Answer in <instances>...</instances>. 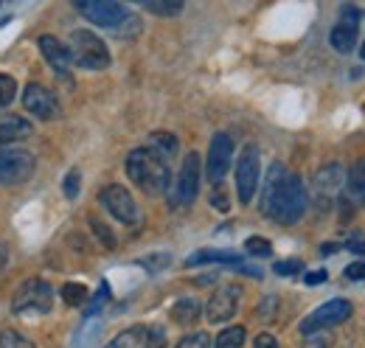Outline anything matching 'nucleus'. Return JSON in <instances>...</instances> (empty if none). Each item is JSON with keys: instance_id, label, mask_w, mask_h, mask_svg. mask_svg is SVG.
<instances>
[{"instance_id": "nucleus-30", "label": "nucleus", "mask_w": 365, "mask_h": 348, "mask_svg": "<svg viewBox=\"0 0 365 348\" xmlns=\"http://www.w3.org/2000/svg\"><path fill=\"white\" fill-rule=\"evenodd\" d=\"M140 334H143V326H135V329H127L124 334H118L110 346L104 348H133L135 343H140Z\"/></svg>"}, {"instance_id": "nucleus-17", "label": "nucleus", "mask_w": 365, "mask_h": 348, "mask_svg": "<svg viewBox=\"0 0 365 348\" xmlns=\"http://www.w3.org/2000/svg\"><path fill=\"white\" fill-rule=\"evenodd\" d=\"M31 121H26V118H20V116H6V118H0V143H11V140H26V138H31Z\"/></svg>"}, {"instance_id": "nucleus-25", "label": "nucleus", "mask_w": 365, "mask_h": 348, "mask_svg": "<svg viewBox=\"0 0 365 348\" xmlns=\"http://www.w3.org/2000/svg\"><path fill=\"white\" fill-rule=\"evenodd\" d=\"M110 301V284L107 281H101V287H98V292L93 295L91 301H88V309H85V320H93L101 309H104V304Z\"/></svg>"}, {"instance_id": "nucleus-38", "label": "nucleus", "mask_w": 365, "mask_h": 348, "mask_svg": "<svg viewBox=\"0 0 365 348\" xmlns=\"http://www.w3.org/2000/svg\"><path fill=\"white\" fill-rule=\"evenodd\" d=\"M346 278L351 281H365V261H354L346 267Z\"/></svg>"}, {"instance_id": "nucleus-44", "label": "nucleus", "mask_w": 365, "mask_h": 348, "mask_svg": "<svg viewBox=\"0 0 365 348\" xmlns=\"http://www.w3.org/2000/svg\"><path fill=\"white\" fill-rule=\"evenodd\" d=\"M337 250H340V245H323V247H320V253H323V256H329V253H337Z\"/></svg>"}, {"instance_id": "nucleus-43", "label": "nucleus", "mask_w": 365, "mask_h": 348, "mask_svg": "<svg viewBox=\"0 0 365 348\" xmlns=\"http://www.w3.org/2000/svg\"><path fill=\"white\" fill-rule=\"evenodd\" d=\"M304 348H326V340H323V337H312V340H307Z\"/></svg>"}, {"instance_id": "nucleus-11", "label": "nucleus", "mask_w": 365, "mask_h": 348, "mask_svg": "<svg viewBox=\"0 0 365 348\" xmlns=\"http://www.w3.org/2000/svg\"><path fill=\"white\" fill-rule=\"evenodd\" d=\"M34 174V155L26 149L0 152V185H20Z\"/></svg>"}, {"instance_id": "nucleus-35", "label": "nucleus", "mask_w": 365, "mask_h": 348, "mask_svg": "<svg viewBox=\"0 0 365 348\" xmlns=\"http://www.w3.org/2000/svg\"><path fill=\"white\" fill-rule=\"evenodd\" d=\"M138 264H140V267H146L149 272H160L163 267H169V264H172V256L160 253V256H149V259H140Z\"/></svg>"}, {"instance_id": "nucleus-28", "label": "nucleus", "mask_w": 365, "mask_h": 348, "mask_svg": "<svg viewBox=\"0 0 365 348\" xmlns=\"http://www.w3.org/2000/svg\"><path fill=\"white\" fill-rule=\"evenodd\" d=\"M245 250H247L250 256H262V259H267V256L273 253V245H270V239H264V236H250V239L245 242Z\"/></svg>"}, {"instance_id": "nucleus-19", "label": "nucleus", "mask_w": 365, "mask_h": 348, "mask_svg": "<svg viewBox=\"0 0 365 348\" xmlns=\"http://www.w3.org/2000/svg\"><path fill=\"white\" fill-rule=\"evenodd\" d=\"M200 312H202L200 301H194V298H180L178 304L172 306V320H175L178 326H191V323L200 320Z\"/></svg>"}, {"instance_id": "nucleus-12", "label": "nucleus", "mask_w": 365, "mask_h": 348, "mask_svg": "<svg viewBox=\"0 0 365 348\" xmlns=\"http://www.w3.org/2000/svg\"><path fill=\"white\" fill-rule=\"evenodd\" d=\"M98 203L110 211V217H115L124 225H135L138 222V205L124 185H104L98 191Z\"/></svg>"}, {"instance_id": "nucleus-15", "label": "nucleus", "mask_w": 365, "mask_h": 348, "mask_svg": "<svg viewBox=\"0 0 365 348\" xmlns=\"http://www.w3.org/2000/svg\"><path fill=\"white\" fill-rule=\"evenodd\" d=\"M340 183H343V169H340L337 163L323 166V169L315 174L312 191H315V197H318L320 208H329V205L334 203V197H337V191H340Z\"/></svg>"}, {"instance_id": "nucleus-24", "label": "nucleus", "mask_w": 365, "mask_h": 348, "mask_svg": "<svg viewBox=\"0 0 365 348\" xmlns=\"http://www.w3.org/2000/svg\"><path fill=\"white\" fill-rule=\"evenodd\" d=\"M143 9L158 17H175L182 11V0H143Z\"/></svg>"}, {"instance_id": "nucleus-26", "label": "nucleus", "mask_w": 365, "mask_h": 348, "mask_svg": "<svg viewBox=\"0 0 365 348\" xmlns=\"http://www.w3.org/2000/svg\"><path fill=\"white\" fill-rule=\"evenodd\" d=\"M140 346L143 348H166V332L160 326H146L140 334Z\"/></svg>"}, {"instance_id": "nucleus-22", "label": "nucleus", "mask_w": 365, "mask_h": 348, "mask_svg": "<svg viewBox=\"0 0 365 348\" xmlns=\"http://www.w3.org/2000/svg\"><path fill=\"white\" fill-rule=\"evenodd\" d=\"M62 301L68 306H88L91 301V292L85 284H76V281H68L62 284Z\"/></svg>"}, {"instance_id": "nucleus-27", "label": "nucleus", "mask_w": 365, "mask_h": 348, "mask_svg": "<svg viewBox=\"0 0 365 348\" xmlns=\"http://www.w3.org/2000/svg\"><path fill=\"white\" fill-rule=\"evenodd\" d=\"M0 348H34V343L26 334L14 332V329H3L0 332Z\"/></svg>"}, {"instance_id": "nucleus-39", "label": "nucleus", "mask_w": 365, "mask_h": 348, "mask_svg": "<svg viewBox=\"0 0 365 348\" xmlns=\"http://www.w3.org/2000/svg\"><path fill=\"white\" fill-rule=\"evenodd\" d=\"M211 205H214L217 211H228L230 205H228V197H225V191L220 194V188H217V191L211 194Z\"/></svg>"}, {"instance_id": "nucleus-16", "label": "nucleus", "mask_w": 365, "mask_h": 348, "mask_svg": "<svg viewBox=\"0 0 365 348\" xmlns=\"http://www.w3.org/2000/svg\"><path fill=\"white\" fill-rule=\"evenodd\" d=\"M37 45H40V53L46 56V62L53 68V73L62 76L71 85V53H68V48L51 34H43Z\"/></svg>"}, {"instance_id": "nucleus-42", "label": "nucleus", "mask_w": 365, "mask_h": 348, "mask_svg": "<svg viewBox=\"0 0 365 348\" xmlns=\"http://www.w3.org/2000/svg\"><path fill=\"white\" fill-rule=\"evenodd\" d=\"M326 278H329V275H326V270H315V272H307V275H304V281H307L309 287H315V284H323Z\"/></svg>"}, {"instance_id": "nucleus-21", "label": "nucleus", "mask_w": 365, "mask_h": 348, "mask_svg": "<svg viewBox=\"0 0 365 348\" xmlns=\"http://www.w3.org/2000/svg\"><path fill=\"white\" fill-rule=\"evenodd\" d=\"M349 194L365 205V160H357L349 172Z\"/></svg>"}, {"instance_id": "nucleus-45", "label": "nucleus", "mask_w": 365, "mask_h": 348, "mask_svg": "<svg viewBox=\"0 0 365 348\" xmlns=\"http://www.w3.org/2000/svg\"><path fill=\"white\" fill-rule=\"evenodd\" d=\"M360 56L365 59V43H363V48H360Z\"/></svg>"}, {"instance_id": "nucleus-10", "label": "nucleus", "mask_w": 365, "mask_h": 348, "mask_svg": "<svg viewBox=\"0 0 365 348\" xmlns=\"http://www.w3.org/2000/svg\"><path fill=\"white\" fill-rule=\"evenodd\" d=\"M76 11L85 14L96 26H104V29H113V31H115V29L124 23V17L130 14L127 6L110 3V0H79V3H76Z\"/></svg>"}, {"instance_id": "nucleus-14", "label": "nucleus", "mask_w": 365, "mask_h": 348, "mask_svg": "<svg viewBox=\"0 0 365 348\" xmlns=\"http://www.w3.org/2000/svg\"><path fill=\"white\" fill-rule=\"evenodd\" d=\"M239 295H242V290L236 284L220 287L211 295L208 306H205V320H211V323H228L230 317L236 314V309H239Z\"/></svg>"}, {"instance_id": "nucleus-36", "label": "nucleus", "mask_w": 365, "mask_h": 348, "mask_svg": "<svg viewBox=\"0 0 365 348\" xmlns=\"http://www.w3.org/2000/svg\"><path fill=\"white\" fill-rule=\"evenodd\" d=\"M275 306H278L275 295L264 298V301L259 304V309H256V317H259V320H275Z\"/></svg>"}, {"instance_id": "nucleus-6", "label": "nucleus", "mask_w": 365, "mask_h": 348, "mask_svg": "<svg viewBox=\"0 0 365 348\" xmlns=\"http://www.w3.org/2000/svg\"><path fill=\"white\" fill-rule=\"evenodd\" d=\"M259 149L256 146H245L239 160H236V194L239 203L247 205L259 188V174H262V163H259Z\"/></svg>"}, {"instance_id": "nucleus-31", "label": "nucleus", "mask_w": 365, "mask_h": 348, "mask_svg": "<svg viewBox=\"0 0 365 348\" xmlns=\"http://www.w3.org/2000/svg\"><path fill=\"white\" fill-rule=\"evenodd\" d=\"M91 227H93V233L98 236V242L104 245V250H115V236L110 233V227H107L104 222H98L96 217H91Z\"/></svg>"}, {"instance_id": "nucleus-8", "label": "nucleus", "mask_w": 365, "mask_h": 348, "mask_svg": "<svg viewBox=\"0 0 365 348\" xmlns=\"http://www.w3.org/2000/svg\"><path fill=\"white\" fill-rule=\"evenodd\" d=\"M349 317H351V304L343 301V298H334V301H326L323 306H318L309 317H304L301 332H304V334H315V332H320V329L346 323Z\"/></svg>"}, {"instance_id": "nucleus-23", "label": "nucleus", "mask_w": 365, "mask_h": 348, "mask_svg": "<svg viewBox=\"0 0 365 348\" xmlns=\"http://www.w3.org/2000/svg\"><path fill=\"white\" fill-rule=\"evenodd\" d=\"M245 337H247L245 326H228V329H222V332L217 334L214 348H239L245 343Z\"/></svg>"}, {"instance_id": "nucleus-1", "label": "nucleus", "mask_w": 365, "mask_h": 348, "mask_svg": "<svg viewBox=\"0 0 365 348\" xmlns=\"http://www.w3.org/2000/svg\"><path fill=\"white\" fill-rule=\"evenodd\" d=\"M307 188L298 174L284 172L281 163L270 169V177L264 183L262 194V214L270 217L278 225H295L307 214Z\"/></svg>"}, {"instance_id": "nucleus-20", "label": "nucleus", "mask_w": 365, "mask_h": 348, "mask_svg": "<svg viewBox=\"0 0 365 348\" xmlns=\"http://www.w3.org/2000/svg\"><path fill=\"white\" fill-rule=\"evenodd\" d=\"M178 138L172 135V132H152L149 135V149L155 152V155H160L163 160H169V158H175L178 155Z\"/></svg>"}, {"instance_id": "nucleus-37", "label": "nucleus", "mask_w": 365, "mask_h": 348, "mask_svg": "<svg viewBox=\"0 0 365 348\" xmlns=\"http://www.w3.org/2000/svg\"><path fill=\"white\" fill-rule=\"evenodd\" d=\"M275 272H278V275H295V272H304V261H298V259L278 261V264H275Z\"/></svg>"}, {"instance_id": "nucleus-9", "label": "nucleus", "mask_w": 365, "mask_h": 348, "mask_svg": "<svg viewBox=\"0 0 365 348\" xmlns=\"http://www.w3.org/2000/svg\"><path fill=\"white\" fill-rule=\"evenodd\" d=\"M23 107H26V113H31L40 121H53V118L62 116V107H59L56 96L46 85H40V82L26 85V90H23Z\"/></svg>"}, {"instance_id": "nucleus-13", "label": "nucleus", "mask_w": 365, "mask_h": 348, "mask_svg": "<svg viewBox=\"0 0 365 348\" xmlns=\"http://www.w3.org/2000/svg\"><path fill=\"white\" fill-rule=\"evenodd\" d=\"M230 160H233V140H230V135H225V132H217L211 138L208 160H205V174L214 183V188L225 180V174L230 169Z\"/></svg>"}, {"instance_id": "nucleus-5", "label": "nucleus", "mask_w": 365, "mask_h": 348, "mask_svg": "<svg viewBox=\"0 0 365 348\" xmlns=\"http://www.w3.org/2000/svg\"><path fill=\"white\" fill-rule=\"evenodd\" d=\"M200 174H202L200 155L197 152L185 155L180 172H178V180L172 185V205L175 208H185V205H191L197 200V194H200Z\"/></svg>"}, {"instance_id": "nucleus-7", "label": "nucleus", "mask_w": 365, "mask_h": 348, "mask_svg": "<svg viewBox=\"0 0 365 348\" xmlns=\"http://www.w3.org/2000/svg\"><path fill=\"white\" fill-rule=\"evenodd\" d=\"M360 20H363V11L357 6H343L340 9V20H337V26L329 34V43H331V48L337 53L354 51L357 37H360Z\"/></svg>"}, {"instance_id": "nucleus-40", "label": "nucleus", "mask_w": 365, "mask_h": 348, "mask_svg": "<svg viewBox=\"0 0 365 348\" xmlns=\"http://www.w3.org/2000/svg\"><path fill=\"white\" fill-rule=\"evenodd\" d=\"M346 247H349L351 253H357V256H365V239L363 236H351V239L346 242Z\"/></svg>"}, {"instance_id": "nucleus-32", "label": "nucleus", "mask_w": 365, "mask_h": 348, "mask_svg": "<svg viewBox=\"0 0 365 348\" xmlns=\"http://www.w3.org/2000/svg\"><path fill=\"white\" fill-rule=\"evenodd\" d=\"M175 348H211V337L205 332H194V334H185Z\"/></svg>"}, {"instance_id": "nucleus-41", "label": "nucleus", "mask_w": 365, "mask_h": 348, "mask_svg": "<svg viewBox=\"0 0 365 348\" xmlns=\"http://www.w3.org/2000/svg\"><path fill=\"white\" fill-rule=\"evenodd\" d=\"M253 348H278V340H275L273 334H259L253 340Z\"/></svg>"}, {"instance_id": "nucleus-3", "label": "nucleus", "mask_w": 365, "mask_h": 348, "mask_svg": "<svg viewBox=\"0 0 365 348\" xmlns=\"http://www.w3.org/2000/svg\"><path fill=\"white\" fill-rule=\"evenodd\" d=\"M68 53H71V59H73L79 68H85V71H107L110 62H113L104 40H101L98 34L88 31V29H76V31L71 34V48H68Z\"/></svg>"}, {"instance_id": "nucleus-2", "label": "nucleus", "mask_w": 365, "mask_h": 348, "mask_svg": "<svg viewBox=\"0 0 365 348\" xmlns=\"http://www.w3.org/2000/svg\"><path fill=\"white\" fill-rule=\"evenodd\" d=\"M127 174L143 194H152V197L163 194L172 183L169 163L160 155H155L149 146H138L127 155Z\"/></svg>"}, {"instance_id": "nucleus-33", "label": "nucleus", "mask_w": 365, "mask_h": 348, "mask_svg": "<svg viewBox=\"0 0 365 348\" xmlns=\"http://www.w3.org/2000/svg\"><path fill=\"white\" fill-rule=\"evenodd\" d=\"M79 183H82L79 169H71V172L65 174V185H62V191H65L68 200H76V194H79Z\"/></svg>"}, {"instance_id": "nucleus-34", "label": "nucleus", "mask_w": 365, "mask_h": 348, "mask_svg": "<svg viewBox=\"0 0 365 348\" xmlns=\"http://www.w3.org/2000/svg\"><path fill=\"white\" fill-rule=\"evenodd\" d=\"M138 31H140V17L133 14V11H130V14L124 17V23L115 29V34H121V37H135Z\"/></svg>"}, {"instance_id": "nucleus-29", "label": "nucleus", "mask_w": 365, "mask_h": 348, "mask_svg": "<svg viewBox=\"0 0 365 348\" xmlns=\"http://www.w3.org/2000/svg\"><path fill=\"white\" fill-rule=\"evenodd\" d=\"M17 96V82L9 73H0V107H9Z\"/></svg>"}, {"instance_id": "nucleus-4", "label": "nucleus", "mask_w": 365, "mask_h": 348, "mask_svg": "<svg viewBox=\"0 0 365 348\" xmlns=\"http://www.w3.org/2000/svg\"><path fill=\"white\" fill-rule=\"evenodd\" d=\"M53 306V290L43 278H29L17 287L14 298H11V312L14 314H26V317H40L48 314Z\"/></svg>"}, {"instance_id": "nucleus-18", "label": "nucleus", "mask_w": 365, "mask_h": 348, "mask_svg": "<svg viewBox=\"0 0 365 348\" xmlns=\"http://www.w3.org/2000/svg\"><path fill=\"white\" fill-rule=\"evenodd\" d=\"M197 264H242V256L233 250H200L185 259V267H197Z\"/></svg>"}]
</instances>
